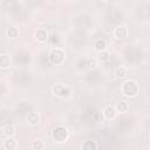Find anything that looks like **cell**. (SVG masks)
Segmentation results:
<instances>
[{
    "label": "cell",
    "mask_w": 150,
    "mask_h": 150,
    "mask_svg": "<svg viewBox=\"0 0 150 150\" xmlns=\"http://www.w3.org/2000/svg\"><path fill=\"white\" fill-rule=\"evenodd\" d=\"M32 148L34 150H42L45 148V142L42 139H35L32 143Z\"/></svg>",
    "instance_id": "obj_18"
},
{
    "label": "cell",
    "mask_w": 150,
    "mask_h": 150,
    "mask_svg": "<svg viewBox=\"0 0 150 150\" xmlns=\"http://www.w3.org/2000/svg\"><path fill=\"white\" fill-rule=\"evenodd\" d=\"M95 118H96V120H97V121L100 122V121H102V120H103L104 117H103V115H102L101 112H97V114L95 115Z\"/></svg>",
    "instance_id": "obj_19"
},
{
    "label": "cell",
    "mask_w": 150,
    "mask_h": 150,
    "mask_svg": "<svg viewBox=\"0 0 150 150\" xmlns=\"http://www.w3.org/2000/svg\"><path fill=\"white\" fill-rule=\"evenodd\" d=\"M6 35H7L9 39H15V38H18V35H19V29L15 28V27H11V28H8V29L6 30Z\"/></svg>",
    "instance_id": "obj_16"
},
{
    "label": "cell",
    "mask_w": 150,
    "mask_h": 150,
    "mask_svg": "<svg viewBox=\"0 0 150 150\" xmlns=\"http://www.w3.org/2000/svg\"><path fill=\"white\" fill-rule=\"evenodd\" d=\"M52 138L55 142H59V143L64 142L68 138V129L66 127H63V125L55 127L53 129V131H52Z\"/></svg>",
    "instance_id": "obj_3"
},
{
    "label": "cell",
    "mask_w": 150,
    "mask_h": 150,
    "mask_svg": "<svg viewBox=\"0 0 150 150\" xmlns=\"http://www.w3.org/2000/svg\"><path fill=\"white\" fill-rule=\"evenodd\" d=\"M64 57H66V53L63 52V49L59 47L52 48L48 53V60L52 64H56V66L62 64L64 61Z\"/></svg>",
    "instance_id": "obj_2"
},
{
    "label": "cell",
    "mask_w": 150,
    "mask_h": 150,
    "mask_svg": "<svg viewBox=\"0 0 150 150\" xmlns=\"http://www.w3.org/2000/svg\"><path fill=\"white\" fill-rule=\"evenodd\" d=\"M27 122H28L30 125H35V124H38V123L40 122V116H39V114L35 112V111L29 112V114L27 115Z\"/></svg>",
    "instance_id": "obj_11"
},
{
    "label": "cell",
    "mask_w": 150,
    "mask_h": 150,
    "mask_svg": "<svg viewBox=\"0 0 150 150\" xmlns=\"http://www.w3.org/2000/svg\"><path fill=\"white\" fill-rule=\"evenodd\" d=\"M115 110H116V112H127L128 110H129V104H128V102H125V101H120L118 103H116V105H115Z\"/></svg>",
    "instance_id": "obj_12"
},
{
    "label": "cell",
    "mask_w": 150,
    "mask_h": 150,
    "mask_svg": "<svg viewBox=\"0 0 150 150\" xmlns=\"http://www.w3.org/2000/svg\"><path fill=\"white\" fill-rule=\"evenodd\" d=\"M114 75L117 77V79H123L127 76V69L123 67V66H117L115 69H114Z\"/></svg>",
    "instance_id": "obj_14"
},
{
    "label": "cell",
    "mask_w": 150,
    "mask_h": 150,
    "mask_svg": "<svg viewBox=\"0 0 150 150\" xmlns=\"http://www.w3.org/2000/svg\"><path fill=\"white\" fill-rule=\"evenodd\" d=\"M112 34H114V36H115L116 39H124V38H127V35H128V28H127L125 26H123V25L117 26V27L114 29Z\"/></svg>",
    "instance_id": "obj_5"
},
{
    "label": "cell",
    "mask_w": 150,
    "mask_h": 150,
    "mask_svg": "<svg viewBox=\"0 0 150 150\" xmlns=\"http://www.w3.org/2000/svg\"><path fill=\"white\" fill-rule=\"evenodd\" d=\"M35 39L39 42H45L48 39V30L46 28H38L35 32Z\"/></svg>",
    "instance_id": "obj_7"
},
{
    "label": "cell",
    "mask_w": 150,
    "mask_h": 150,
    "mask_svg": "<svg viewBox=\"0 0 150 150\" xmlns=\"http://www.w3.org/2000/svg\"><path fill=\"white\" fill-rule=\"evenodd\" d=\"M53 90V94L57 97H61V98H66V97H69L70 94H71V90L68 86L66 84H62V83H57L55 86H53L52 88Z\"/></svg>",
    "instance_id": "obj_4"
},
{
    "label": "cell",
    "mask_w": 150,
    "mask_h": 150,
    "mask_svg": "<svg viewBox=\"0 0 150 150\" xmlns=\"http://www.w3.org/2000/svg\"><path fill=\"white\" fill-rule=\"evenodd\" d=\"M105 47H107V42H105V40H103V39H98V40L95 41V48H96L98 52H101V50H105Z\"/></svg>",
    "instance_id": "obj_17"
},
{
    "label": "cell",
    "mask_w": 150,
    "mask_h": 150,
    "mask_svg": "<svg viewBox=\"0 0 150 150\" xmlns=\"http://www.w3.org/2000/svg\"><path fill=\"white\" fill-rule=\"evenodd\" d=\"M18 148V142L13 137H6L4 141V149L5 150H16Z\"/></svg>",
    "instance_id": "obj_6"
},
{
    "label": "cell",
    "mask_w": 150,
    "mask_h": 150,
    "mask_svg": "<svg viewBox=\"0 0 150 150\" xmlns=\"http://www.w3.org/2000/svg\"><path fill=\"white\" fill-rule=\"evenodd\" d=\"M1 134L4 136H6V137H13V135L15 134V127H14V124L8 123V124L4 125L2 129H1Z\"/></svg>",
    "instance_id": "obj_9"
},
{
    "label": "cell",
    "mask_w": 150,
    "mask_h": 150,
    "mask_svg": "<svg viewBox=\"0 0 150 150\" xmlns=\"http://www.w3.org/2000/svg\"><path fill=\"white\" fill-rule=\"evenodd\" d=\"M121 93L125 97H135L139 93V86L135 80H125L121 84Z\"/></svg>",
    "instance_id": "obj_1"
},
{
    "label": "cell",
    "mask_w": 150,
    "mask_h": 150,
    "mask_svg": "<svg viewBox=\"0 0 150 150\" xmlns=\"http://www.w3.org/2000/svg\"><path fill=\"white\" fill-rule=\"evenodd\" d=\"M97 60L101 61V62H105L107 60H109L110 57V53L105 49V50H101V52H97Z\"/></svg>",
    "instance_id": "obj_15"
},
{
    "label": "cell",
    "mask_w": 150,
    "mask_h": 150,
    "mask_svg": "<svg viewBox=\"0 0 150 150\" xmlns=\"http://www.w3.org/2000/svg\"><path fill=\"white\" fill-rule=\"evenodd\" d=\"M116 114H117V112H116V110H115V107H114V105H107V107L104 108L103 112H102L103 117H104V118H107V120H112V118H115Z\"/></svg>",
    "instance_id": "obj_8"
},
{
    "label": "cell",
    "mask_w": 150,
    "mask_h": 150,
    "mask_svg": "<svg viewBox=\"0 0 150 150\" xmlns=\"http://www.w3.org/2000/svg\"><path fill=\"white\" fill-rule=\"evenodd\" d=\"M11 63H12V60L8 54H0V68L7 69L11 67Z\"/></svg>",
    "instance_id": "obj_10"
},
{
    "label": "cell",
    "mask_w": 150,
    "mask_h": 150,
    "mask_svg": "<svg viewBox=\"0 0 150 150\" xmlns=\"http://www.w3.org/2000/svg\"><path fill=\"white\" fill-rule=\"evenodd\" d=\"M82 150H97V144L95 141L91 139H87L82 143Z\"/></svg>",
    "instance_id": "obj_13"
}]
</instances>
